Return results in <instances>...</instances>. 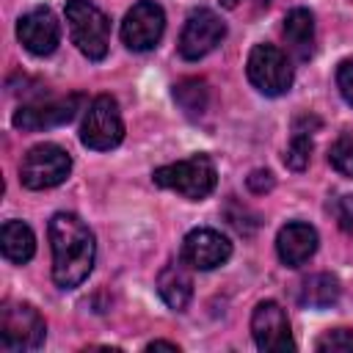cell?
<instances>
[{
  "mask_svg": "<svg viewBox=\"0 0 353 353\" xmlns=\"http://www.w3.org/2000/svg\"><path fill=\"white\" fill-rule=\"evenodd\" d=\"M52 243V281L61 290H74L83 284L94 268L97 243L94 232L74 212H55L50 218Z\"/></svg>",
  "mask_w": 353,
  "mask_h": 353,
  "instance_id": "6da1fadb",
  "label": "cell"
},
{
  "mask_svg": "<svg viewBox=\"0 0 353 353\" xmlns=\"http://www.w3.org/2000/svg\"><path fill=\"white\" fill-rule=\"evenodd\" d=\"M317 350H353V331L350 328H334V331H325L317 342H314Z\"/></svg>",
  "mask_w": 353,
  "mask_h": 353,
  "instance_id": "7402d4cb",
  "label": "cell"
},
{
  "mask_svg": "<svg viewBox=\"0 0 353 353\" xmlns=\"http://www.w3.org/2000/svg\"><path fill=\"white\" fill-rule=\"evenodd\" d=\"M245 72H248L251 85L262 91L265 97H281L292 85V66L287 55L273 44H256L248 52Z\"/></svg>",
  "mask_w": 353,
  "mask_h": 353,
  "instance_id": "52a82bcc",
  "label": "cell"
},
{
  "mask_svg": "<svg viewBox=\"0 0 353 353\" xmlns=\"http://www.w3.org/2000/svg\"><path fill=\"white\" fill-rule=\"evenodd\" d=\"M157 292L160 298L174 309V312H185L190 298H193V279H190V270L185 268V259L182 262H168L160 276H157Z\"/></svg>",
  "mask_w": 353,
  "mask_h": 353,
  "instance_id": "9a60e30c",
  "label": "cell"
},
{
  "mask_svg": "<svg viewBox=\"0 0 353 353\" xmlns=\"http://www.w3.org/2000/svg\"><path fill=\"white\" fill-rule=\"evenodd\" d=\"M339 279L331 273H312L301 284V303L309 309H328L339 301Z\"/></svg>",
  "mask_w": 353,
  "mask_h": 353,
  "instance_id": "ac0fdd59",
  "label": "cell"
},
{
  "mask_svg": "<svg viewBox=\"0 0 353 353\" xmlns=\"http://www.w3.org/2000/svg\"><path fill=\"white\" fill-rule=\"evenodd\" d=\"M163 30H165L163 8L152 0H141L127 11L121 22V41L132 52H146L157 47V41L163 39Z\"/></svg>",
  "mask_w": 353,
  "mask_h": 353,
  "instance_id": "ba28073f",
  "label": "cell"
},
{
  "mask_svg": "<svg viewBox=\"0 0 353 353\" xmlns=\"http://www.w3.org/2000/svg\"><path fill=\"white\" fill-rule=\"evenodd\" d=\"M232 256V243L215 229H193L182 240V259L196 270L221 268Z\"/></svg>",
  "mask_w": 353,
  "mask_h": 353,
  "instance_id": "4fadbf2b",
  "label": "cell"
},
{
  "mask_svg": "<svg viewBox=\"0 0 353 353\" xmlns=\"http://www.w3.org/2000/svg\"><path fill=\"white\" fill-rule=\"evenodd\" d=\"M83 97L72 94V97H61V99H41V102H30L22 105L14 113V127L25 130V132H39V130H50V127H61L66 121L74 119V113L80 110Z\"/></svg>",
  "mask_w": 353,
  "mask_h": 353,
  "instance_id": "8fae6325",
  "label": "cell"
},
{
  "mask_svg": "<svg viewBox=\"0 0 353 353\" xmlns=\"http://www.w3.org/2000/svg\"><path fill=\"white\" fill-rule=\"evenodd\" d=\"M334 212L342 229H353V196H339L334 204Z\"/></svg>",
  "mask_w": 353,
  "mask_h": 353,
  "instance_id": "d4e9b609",
  "label": "cell"
},
{
  "mask_svg": "<svg viewBox=\"0 0 353 353\" xmlns=\"http://www.w3.org/2000/svg\"><path fill=\"white\" fill-rule=\"evenodd\" d=\"M174 99H176V105L188 113V116H201L204 110H207V102H210V88H207V83L204 80H199V77H185V80H179L176 85H174Z\"/></svg>",
  "mask_w": 353,
  "mask_h": 353,
  "instance_id": "d6986e66",
  "label": "cell"
},
{
  "mask_svg": "<svg viewBox=\"0 0 353 353\" xmlns=\"http://www.w3.org/2000/svg\"><path fill=\"white\" fill-rule=\"evenodd\" d=\"M146 350H174V353H176L179 347H176L174 342H163V339H154V342H149V345H146Z\"/></svg>",
  "mask_w": 353,
  "mask_h": 353,
  "instance_id": "4316f807",
  "label": "cell"
},
{
  "mask_svg": "<svg viewBox=\"0 0 353 353\" xmlns=\"http://www.w3.org/2000/svg\"><path fill=\"white\" fill-rule=\"evenodd\" d=\"M317 229L303 223V221H290L287 226L279 229V237H276V251H279V259L287 265V268H301L303 262H309L317 251Z\"/></svg>",
  "mask_w": 353,
  "mask_h": 353,
  "instance_id": "5bb4252c",
  "label": "cell"
},
{
  "mask_svg": "<svg viewBox=\"0 0 353 353\" xmlns=\"http://www.w3.org/2000/svg\"><path fill=\"white\" fill-rule=\"evenodd\" d=\"M251 334H254V342H256L259 350H268V353L295 350L287 312L276 301L256 303V309L251 314Z\"/></svg>",
  "mask_w": 353,
  "mask_h": 353,
  "instance_id": "30bf717a",
  "label": "cell"
},
{
  "mask_svg": "<svg viewBox=\"0 0 353 353\" xmlns=\"http://www.w3.org/2000/svg\"><path fill=\"white\" fill-rule=\"evenodd\" d=\"M17 39L19 44L33 55H50L55 52L61 41V25L50 8H33L19 17L17 22Z\"/></svg>",
  "mask_w": 353,
  "mask_h": 353,
  "instance_id": "7c38bea8",
  "label": "cell"
},
{
  "mask_svg": "<svg viewBox=\"0 0 353 353\" xmlns=\"http://www.w3.org/2000/svg\"><path fill=\"white\" fill-rule=\"evenodd\" d=\"M223 36H226V25L221 22V17L210 8H196L190 11L179 33V55L188 61H199L207 52H212Z\"/></svg>",
  "mask_w": 353,
  "mask_h": 353,
  "instance_id": "9c48e42d",
  "label": "cell"
},
{
  "mask_svg": "<svg viewBox=\"0 0 353 353\" xmlns=\"http://www.w3.org/2000/svg\"><path fill=\"white\" fill-rule=\"evenodd\" d=\"M237 3H240V0H221V6H223V8H234Z\"/></svg>",
  "mask_w": 353,
  "mask_h": 353,
  "instance_id": "83f0119b",
  "label": "cell"
},
{
  "mask_svg": "<svg viewBox=\"0 0 353 353\" xmlns=\"http://www.w3.org/2000/svg\"><path fill=\"white\" fill-rule=\"evenodd\" d=\"M336 88L347 105H353V58L342 61L336 66Z\"/></svg>",
  "mask_w": 353,
  "mask_h": 353,
  "instance_id": "603a6c76",
  "label": "cell"
},
{
  "mask_svg": "<svg viewBox=\"0 0 353 353\" xmlns=\"http://www.w3.org/2000/svg\"><path fill=\"white\" fill-rule=\"evenodd\" d=\"M0 248H3V256L14 265H25L33 259L36 254V237H33V229L22 221H6L3 229H0Z\"/></svg>",
  "mask_w": 353,
  "mask_h": 353,
  "instance_id": "2e32d148",
  "label": "cell"
},
{
  "mask_svg": "<svg viewBox=\"0 0 353 353\" xmlns=\"http://www.w3.org/2000/svg\"><path fill=\"white\" fill-rule=\"evenodd\" d=\"M314 130H320V119L317 116H298L292 124V132L298 135H312Z\"/></svg>",
  "mask_w": 353,
  "mask_h": 353,
  "instance_id": "484cf974",
  "label": "cell"
},
{
  "mask_svg": "<svg viewBox=\"0 0 353 353\" xmlns=\"http://www.w3.org/2000/svg\"><path fill=\"white\" fill-rule=\"evenodd\" d=\"M47 336L44 317L36 306L22 301H8L0 309V347L8 353L39 350Z\"/></svg>",
  "mask_w": 353,
  "mask_h": 353,
  "instance_id": "3957f363",
  "label": "cell"
},
{
  "mask_svg": "<svg viewBox=\"0 0 353 353\" xmlns=\"http://www.w3.org/2000/svg\"><path fill=\"white\" fill-rule=\"evenodd\" d=\"M124 138V121H121V110L119 102L110 94H99L83 119L80 127V141L83 146L94 149V152H108L113 146H119Z\"/></svg>",
  "mask_w": 353,
  "mask_h": 353,
  "instance_id": "5b68a950",
  "label": "cell"
},
{
  "mask_svg": "<svg viewBox=\"0 0 353 353\" xmlns=\"http://www.w3.org/2000/svg\"><path fill=\"white\" fill-rule=\"evenodd\" d=\"M309 157H312V135H298V132H292V141H290L287 154H284L287 168L303 171V168L309 165Z\"/></svg>",
  "mask_w": 353,
  "mask_h": 353,
  "instance_id": "44dd1931",
  "label": "cell"
},
{
  "mask_svg": "<svg viewBox=\"0 0 353 353\" xmlns=\"http://www.w3.org/2000/svg\"><path fill=\"white\" fill-rule=\"evenodd\" d=\"M328 163L347 179H353V138L345 132L339 135L328 149Z\"/></svg>",
  "mask_w": 353,
  "mask_h": 353,
  "instance_id": "ffe728a7",
  "label": "cell"
},
{
  "mask_svg": "<svg viewBox=\"0 0 353 353\" xmlns=\"http://www.w3.org/2000/svg\"><path fill=\"white\" fill-rule=\"evenodd\" d=\"M72 171V157L58 143L33 146L19 163V179L28 190H47L61 185Z\"/></svg>",
  "mask_w": 353,
  "mask_h": 353,
  "instance_id": "8992f818",
  "label": "cell"
},
{
  "mask_svg": "<svg viewBox=\"0 0 353 353\" xmlns=\"http://www.w3.org/2000/svg\"><path fill=\"white\" fill-rule=\"evenodd\" d=\"M284 39L290 44V50L306 61L314 52V17L306 8H292L284 17Z\"/></svg>",
  "mask_w": 353,
  "mask_h": 353,
  "instance_id": "e0dca14e",
  "label": "cell"
},
{
  "mask_svg": "<svg viewBox=\"0 0 353 353\" xmlns=\"http://www.w3.org/2000/svg\"><path fill=\"white\" fill-rule=\"evenodd\" d=\"M152 179L154 185L168 188L190 201H201L215 190L218 174H215V163L210 154H193L188 160H176V163L154 168Z\"/></svg>",
  "mask_w": 353,
  "mask_h": 353,
  "instance_id": "7a4b0ae2",
  "label": "cell"
},
{
  "mask_svg": "<svg viewBox=\"0 0 353 353\" xmlns=\"http://www.w3.org/2000/svg\"><path fill=\"white\" fill-rule=\"evenodd\" d=\"M245 185H248L251 193H268V190H273L276 179H273V174L268 168H256V171H251L245 176Z\"/></svg>",
  "mask_w": 353,
  "mask_h": 353,
  "instance_id": "cb8c5ba5",
  "label": "cell"
},
{
  "mask_svg": "<svg viewBox=\"0 0 353 353\" xmlns=\"http://www.w3.org/2000/svg\"><path fill=\"white\" fill-rule=\"evenodd\" d=\"M66 22L72 41L88 61H102L110 44V22L108 17L88 0H69L66 3Z\"/></svg>",
  "mask_w": 353,
  "mask_h": 353,
  "instance_id": "277c9868",
  "label": "cell"
}]
</instances>
